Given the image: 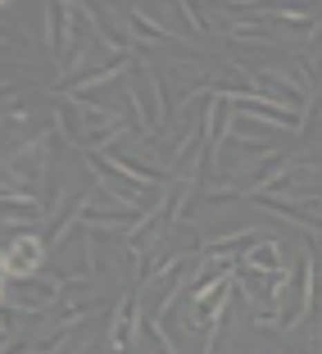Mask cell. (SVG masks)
Instances as JSON below:
<instances>
[{"instance_id":"obj_1","label":"cell","mask_w":322,"mask_h":354,"mask_svg":"<svg viewBox=\"0 0 322 354\" xmlns=\"http://www.w3.org/2000/svg\"><path fill=\"white\" fill-rule=\"evenodd\" d=\"M313 295H318V281H313V259H309V254H300L295 272H286V281H281L272 318H259V327H295V323H304V318H309V309H313Z\"/></svg>"},{"instance_id":"obj_2","label":"cell","mask_w":322,"mask_h":354,"mask_svg":"<svg viewBox=\"0 0 322 354\" xmlns=\"http://www.w3.org/2000/svg\"><path fill=\"white\" fill-rule=\"evenodd\" d=\"M86 164H91V173L100 177V187L109 191L114 200H123V205H132V209H141V214H155L164 200H159V191L155 187H146V182H136L127 168H118L114 159L104 155V150H86Z\"/></svg>"},{"instance_id":"obj_3","label":"cell","mask_w":322,"mask_h":354,"mask_svg":"<svg viewBox=\"0 0 322 354\" xmlns=\"http://www.w3.org/2000/svg\"><path fill=\"white\" fill-rule=\"evenodd\" d=\"M127 91H132V100H136V118H141V127L155 132V127L164 123V114H168L164 86H159V68L132 64V68H127Z\"/></svg>"},{"instance_id":"obj_4","label":"cell","mask_w":322,"mask_h":354,"mask_svg":"<svg viewBox=\"0 0 322 354\" xmlns=\"http://www.w3.org/2000/svg\"><path fill=\"white\" fill-rule=\"evenodd\" d=\"M46 245H50V241L32 236V232H19V236H14L10 245H5V259H0V272H5V281H28V277H41Z\"/></svg>"},{"instance_id":"obj_5","label":"cell","mask_w":322,"mask_h":354,"mask_svg":"<svg viewBox=\"0 0 322 354\" xmlns=\"http://www.w3.org/2000/svg\"><path fill=\"white\" fill-rule=\"evenodd\" d=\"M231 104H236L240 118H259V123H272V127H281V132L300 127V114L286 109V104H277L272 95H231Z\"/></svg>"},{"instance_id":"obj_6","label":"cell","mask_w":322,"mask_h":354,"mask_svg":"<svg viewBox=\"0 0 322 354\" xmlns=\"http://www.w3.org/2000/svg\"><path fill=\"white\" fill-rule=\"evenodd\" d=\"M136 327H141V295L127 291L123 300L114 304V323H109V354H127V350H132Z\"/></svg>"},{"instance_id":"obj_7","label":"cell","mask_w":322,"mask_h":354,"mask_svg":"<svg viewBox=\"0 0 322 354\" xmlns=\"http://www.w3.org/2000/svg\"><path fill=\"white\" fill-rule=\"evenodd\" d=\"M240 268L254 272V277H286V259H281V245L277 241H254L245 250V259H240Z\"/></svg>"},{"instance_id":"obj_8","label":"cell","mask_w":322,"mask_h":354,"mask_svg":"<svg viewBox=\"0 0 322 354\" xmlns=\"http://www.w3.org/2000/svg\"><path fill=\"white\" fill-rule=\"evenodd\" d=\"M41 19H46V50H50V59L64 68V55H68V46H64V23L73 19V5H46L41 10Z\"/></svg>"},{"instance_id":"obj_9","label":"cell","mask_w":322,"mask_h":354,"mask_svg":"<svg viewBox=\"0 0 322 354\" xmlns=\"http://www.w3.org/2000/svg\"><path fill=\"white\" fill-rule=\"evenodd\" d=\"M50 209L37 196H19V191H5V223H41Z\"/></svg>"},{"instance_id":"obj_10","label":"cell","mask_w":322,"mask_h":354,"mask_svg":"<svg viewBox=\"0 0 322 354\" xmlns=\"http://www.w3.org/2000/svg\"><path fill=\"white\" fill-rule=\"evenodd\" d=\"M141 341H146L150 354H177V345L168 341V332L159 323H141Z\"/></svg>"}]
</instances>
